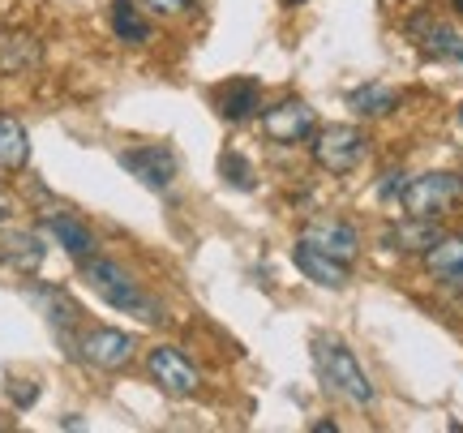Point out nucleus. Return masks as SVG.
Here are the masks:
<instances>
[{
	"label": "nucleus",
	"instance_id": "1",
	"mask_svg": "<svg viewBox=\"0 0 463 433\" xmlns=\"http://www.w3.org/2000/svg\"><path fill=\"white\" fill-rule=\"evenodd\" d=\"M314 365H317L322 386H326L331 395H339V400L356 403V408H369V403L378 400V391H373V382H369L364 365L344 348V344H339V339H317L314 344Z\"/></svg>",
	"mask_w": 463,
	"mask_h": 433
},
{
	"label": "nucleus",
	"instance_id": "2",
	"mask_svg": "<svg viewBox=\"0 0 463 433\" xmlns=\"http://www.w3.org/2000/svg\"><path fill=\"white\" fill-rule=\"evenodd\" d=\"M82 279L95 287L112 309H120V314H133V317H142V322H164V309H159L142 287L133 284L116 262H108V258H95V253L82 258Z\"/></svg>",
	"mask_w": 463,
	"mask_h": 433
},
{
	"label": "nucleus",
	"instance_id": "3",
	"mask_svg": "<svg viewBox=\"0 0 463 433\" xmlns=\"http://www.w3.org/2000/svg\"><path fill=\"white\" fill-rule=\"evenodd\" d=\"M459 198H463V176H455V172H425V176H408L395 202L416 219H442Z\"/></svg>",
	"mask_w": 463,
	"mask_h": 433
},
{
	"label": "nucleus",
	"instance_id": "4",
	"mask_svg": "<svg viewBox=\"0 0 463 433\" xmlns=\"http://www.w3.org/2000/svg\"><path fill=\"white\" fill-rule=\"evenodd\" d=\"M369 155V137L356 125H331V129H317L314 134V164L331 176H347L356 172Z\"/></svg>",
	"mask_w": 463,
	"mask_h": 433
},
{
	"label": "nucleus",
	"instance_id": "5",
	"mask_svg": "<svg viewBox=\"0 0 463 433\" xmlns=\"http://www.w3.org/2000/svg\"><path fill=\"white\" fill-rule=\"evenodd\" d=\"M146 369H150V378H155V386L167 391L172 400H189V395H198L202 373L181 348H167V344L164 348H150Z\"/></svg>",
	"mask_w": 463,
	"mask_h": 433
},
{
	"label": "nucleus",
	"instance_id": "6",
	"mask_svg": "<svg viewBox=\"0 0 463 433\" xmlns=\"http://www.w3.org/2000/svg\"><path fill=\"white\" fill-rule=\"evenodd\" d=\"M262 134L279 146H297V142H309L317 134V117L305 99H283L275 108L262 112Z\"/></svg>",
	"mask_w": 463,
	"mask_h": 433
},
{
	"label": "nucleus",
	"instance_id": "7",
	"mask_svg": "<svg viewBox=\"0 0 463 433\" xmlns=\"http://www.w3.org/2000/svg\"><path fill=\"white\" fill-rule=\"evenodd\" d=\"M78 352H82V361H90L95 369H108V373H116V369H125L133 361L137 339H133V334H125V331H112V326H95V331L82 334Z\"/></svg>",
	"mask_w": 463,
	"mask_h": 433
},
{
	"label": "nucleus",
	"instance_id": "8",
	"mask_svg": "<svg viewBox=\"0 0 463 433\" xmlns=\"http://www.w3.org/2000/svg\"><path fill=\"white\" fill-rule=\"evenodd\" d=\"M120 167L129 172V176H137V181L146 184V189H172V181H176V155L167 146H137V150H125L120 155Z\"/></svg>",
	"mask_w": 463,
	"mask_h": 433
},
{
	"label": "nucleus",
	"instance_id": "9",
	"mask_svg": "<svg viewBox=\"0 0 463 433\" xmlns=\"http://www.w3.org/2000/svg\"><path fill=\"white\" fill-rule=\"evenodd\" d=\"M300 240L314 245V249H322V253H331V258H339V262H347V267H352V258H356V249H361L356 228L344 223V219H314V223H305Z\"/></svg>",
	"mask_w": 463,
	"mask_h": 433
},
{
	"label": "nucleus",
	"instance_id": "10",
	"mask_svg": "<svg viewBox=\"0 0 463 433\" xmlns=\"http://www.w3.org/2000/svg\"><path fill=\"white\" fill-rule=\"evenodd\" d=\"M425 267H430V275L438 284L463 292V236H438L433 249L425 253Z\"/></svg>",
	"mask_w": 463,
	"mask_h": 433
},
{
	"label": "nucleus",
	"instance_id": "11",
	"mask_svg": "<svg viewBox=\"0 0 463 433\" xmlns=\"http://www.w3.org/2000/svg\"><path fill=\"white\" fill-rule=\"evenodd\" d=\"M292 258H297V267L305 270V279H314L317 287H347V262H339L331 253H322L300 240L297 249H292Z\"/></svg>",
	"mask_w": 463,
	"mask_h": 433
},
{
	"label": "nucleus",
	"instance_id": "12",
	"mask_svg": "<svg viewBox=\"0 0 463 433\" xmlns=\"http://www.w3.org/2000/svg\"><path fill=\"white\" fill-rule=\"evenodd\" d=\"M0 258L14 270H22V275H34L43 267V240H39V232H26V228L5 232L0 236Z\"/></svg>",
	"mask_w": 463,
	"mask_h": 433
},
{
	"label": "nucleus",
	"instance_id": "13",
	"mask_svg": "<svg viewBox=\"0 0 463 433\" xmlns=\"http://www.w3.org/2000/svg\"><path fill=\"white\" fill-rule=\"evenodd\" d=\"M438 236H442V232H438V223H433V219L408 215L403 223H395V228L386 232V245H391V249H399V253H430Z\"/></svg>",
	"mask_w": 463,
	"mask_h": 433
},
{
	"label": "nucleus",
	"instance_id": "14",
	"mask_svg": "<svg viewBox=\"0 0 463 433\" xmlns=\"http://www.w3.org/2000/svg\"><path fill=\"white\" fill-rule=\"evenodd\" d=\"M48 232L56 236V245H61L69 258H78V262L95 253V236H90V228L78 223L73 215H48Z\"/></svg>",
	"mask_w": 463,
	"mask_h": 433
},
{
	"label": "nucleus",
	"instance_id": "15",
	"mask_svg": "<svg viewBox=\"0 0 463 433\" xmlns=\"http://www.w3.org/2000/svg\"><path fill=\"white\" fill-rule=\"evenodd\" d=\"M347 108H352L356 117H391V112L399 108V90L395 86L369 82V86H361V90L347 95Z\"/></svg>",
	"mask_w": 463,
	"mask_h": 433
},
{
	"label": "nucleus",
	"instance_id": "16",
	"mask_svg": "<svg viewBox=\"0 0 463 433\" xmlns=\"http://www.w3.org/2000/svg\"><path fill=\"white\" fill-rule=\"evenodd\" d=\"M31 164V137L14 117H0V167L5 172H22Z\"/></svg>",
	"mask_w": 463,
	"mask_h": 433
},
{
	"label": "nucleus",
	"instance_id": "17",
	"mask_svg": "<svg viewBox=\"0 0 463 433\" xmlns=\"http://www.w3.org/2000/svg\"><path fill=\"white\" fill-rule=\"evenodd\" d=\"M262 108V90H258V82H232L219 90V112L228 120H245L253 117Z\"/></svg>",
	"mask_w": 463,
	"mask_h": 433
},
{
	"label": "nucleus",
	"instance_id": "18",
	"mask_svg": "<svg viewBox=\"0 0 463 433\" xmlns=\"http://www.w3.org/2000/svg\"><path fill=\"white\" fill-rule=\"evenodd\" d=\"M112 31H116V39H125V43H146L150 22L137 14L133 0H112Z\"/></svg>",
	"mask_w": 463,
	"mask_h": 433
},
{
	"label": "nucleus",
	"instance_id": "19",
	"mask_svg": "<svg viewBox=\"0 0 463 433\" xmlns=\"http://www.w3.org/2000/svg\"><path fill=\"white\" fill-rule=\"evenodd\" d=\"M31 297L43 305V314H48V322L56 326V331H69V326L78 322V314H82L61 287H31Z\"/></svg>",
	"mask_w": 463,
	"mask_h": 433
},
{
	"label": "nucleus",
	"instance_id": "20",
	"mask_svg": "<svg viewBox=\"0 0 463 433\" xmlns=\"http://www.w3.org/2000/svg\"><path fill=\"white\" fill-rule=\"evenodd\" d=\"M425 52L430 56H438V61H463V34H455V31H447V26H438L433 22L430 31H425Z\"/></svg>",
	"mask_w": 463,
	"mask_h": 433
},
{
	"label": "nucleus",
	"instance_id": "21",
	"mask_svg": "<svg viewBox=\"0 0 463 433\" xmlns=\"http://www.w3.org/2000/svg\"><path fill=\"white\" fill-rule=\"evenodd\" d=\"M223 176H228L236 189H253V172H249V164H245V155H236V150H228L223 155Z\"/></svg>",
	"mask_w": 463,
	"mask_h": 433
},
{
	"label": "nucleus",
	"instance_id": "22",
	"mask_svg": "<svg viewBox=\"0 0 463 433\" xmlns=\"http://www.w3.org/2000/svg\"><path fill=\"white\" fill-rule=\"evenodd\" d=\"M150 14H159V17H181V14H189L198 0H142Z\"/></svg>",
	"mask_w": 463,
	"mask_h": 433
},
{
	"label": "nucleus",
	"instance_id": "23",
	"mask_svg": "<svg viewBox=\"0 0 463 433\" xmlns=\"http://www.w3.org/2000/svg\"><path fill=\"white\" fill-rule=\"evenodd\" d=\"M9 400H14L17 408H31V403L39 400V386L34 382H9Z\"/></svg>",
	"mask_w": 463,
	"mask_h": 433
},
{
	"label": "nucleus",
	"instance_id": "24",
	"mask_svg": "<svg viewBox=\"0 0 463 433\" xmlns=\"http://www.w3.org/2000/svg\"><path fill=\"white\" fill-rule=\"evenodd\" d=\"M403 181H408V172H391V176L382 181V189H378V193H382V198H386V202H395V198H399V189H403Z\"/></svg>",
	"mask_w": 463,
	"mask_h": 433
},
{
	"label": "nucleus",
	"instance_id": "25",
	"mask_svg": "<svg viewBox=\"0 0 463 433\" xmlns=\"http://www.w3.org/2000/svg\"><path fill=\"white\" fill-rule=\"evenodd\" d=\"M14 215V198H9V193H5V189H0V223H5V219Z\"/></svg>",
	"mask_w": 463,
	"mask_h": 433
},
{
	"label": "nucleus",
	"instance_id": "26",
	"mask_svg": "<svg viewBox=\"0 0 463 433\" xmlns=\"http://www.w3.org/2000/svg\"><path fill=\"white\" fill-rule=\"evenodd\" d=\"M335 429H339L335 420H317V425H314V433H335Z\"/></svg>",
	"mask_w": 463,
	"mask_h": 433
},
{
	"label": "nucleus",
	"instance_id": "27",
	"mask_svg": "<svg viewBox=\"0 0 463 433\" xmlns=\"http://www.w3.org/2000/svg\"><path fill=\"white\" fill-rule=\"evenodd\" d=\"M455 9H459V14H463V0H455Z\"/></svg>",
	"mask_w": 463,
	"mask_h": 433
},
{
	"label": "nucleus",
	"instance_id": "28",
	"mask_svg": "<svg viewBox=\"0 0 463 433\" xmlns=\"http://www.w3.org/2000/svg\"><path fill=\"white\" fill-rule=\"evenodd\" d=\"M459 120H463V103H459Z\"/></svg>",
	"mask_w": 463,
	"mask_h": 433
},
{
	"label": "nucleus",
	"instance_id": "29",
	"mask_svg": "<svg viewBox=\"0 0 463 433\" xmlns=\"http://www.w3.org/2000/svg\"><path fill=\"white\" fill-rule=\"evenodd\" d=\"M288 5H297V0H288Z\"/></svg>",
	"mask_w": 463,
	"mask_h": 433
}]
</instances>
